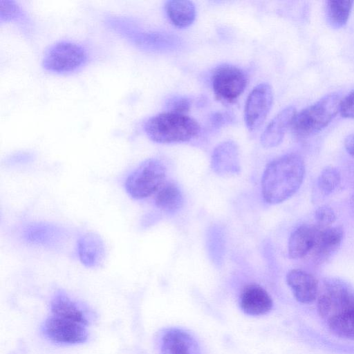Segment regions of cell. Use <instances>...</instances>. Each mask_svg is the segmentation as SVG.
<instances>
[{
    "mask_svg": "<svg viewBox=\"0 0 354 354\" xmlns=\"http://www.w3.org/2000/svg\"><path fill=\"white\" fill-rule=\"evenodd\" d=\"M297 113L296 109L289 106L279 112L270 122L261 136V143L266 148L278 146L286 132L290 128L292 120Z\"/></svg>",
    "mask_w": 354,
    "mask_h": 354,
    "instance_id": "obj_18",
    "label": "cell"
},
{
    "mask_svg": "<svg viewBox=\"0 0 354 354\" xmlns=\"http://www.w3.org/2000/svg\"><path fill=\"white\" fill-rule=\"evenodd\" d=\"M344 147L350 155L354 156V133L348 135L345 138Z\"/></svg>",
    "mask_w": 354,
    "mask_h": 354,
    "instance_id": "obj_29",
    "label": "cell"
},
{
    "mask_svg": "<svg viewBox=\"0 0 354 354\" xmlns=\"http://www.w3.org/2000/svg\"><path fill=\"white\" fill-rule=\"evenodd\" d=\"M22 236L30 245L57 249L62 246L68 234L66 230L58 225L37 222L27 225L23 230Z\"/></svg>",
    "mask_w": 354,
    "mask_h": 354,
    "instance_id": "obj_10",
    "label": "cell"
},
{
    "mask_svg": "<svg viewBox=\"0 0 354 354\" xmlns=\"http://www.w3.org/2000/svg\"><path fill=\"white\" fill-rule=\"evenodd\" d=\"M212 170L220 176H230L240 171L239 153L232 140L224 141L213 151L211 159Z\"/></svg>",
    "mask_w": 354,
    "mask_h": 354,
    "instance_id": "obj_14",
    "label": "cell"
},
{
    "mask_svg": "<svg viewBox=\"0 0 354 354\" xmlns=\"http://www.w3.org/2000/svg\"><path fill=\"white\" fill-rule=\"evenodd\" d=\"M53 315L87 326L94 315L85 305L73 299L65 292L57 291L50 301Z\"/></svg>",
    "mask_w": 354,
    "mask_h": 354,
    "instance_id": "obj_12",
    "label": "cell"
},
{
    "mask_svg": "<svg viewBox=\"0 0 354 354\" xmlns=\"http://www.w3.org/2000/svg\"><path fill=\"white\" fill-rule=\"evenodd\" d=\"M77 253L84 266L97 268L105 259V244L99 235L87 232L81 235L77 241Z\"/></svg>",
    "mask_w": 354,
    "mask_h": 354,
    "instance_id": "obj_17",
    "label": "cell"
},
{
    "mask_svg": "<svg viewBox=\"0 0 354 354\" xmlns=\"http://www.w3.org/2000/svg\"><path fill=\"white\" fill-rule=\"evenodd\" d=\"M339 113L344 118L354 119V90L342 100Z\"/></svg>",
    "mask_w": 354,
    "mask_h": 354,
    "instance_id": "obj_28",
    "label": "cell"
},
{
    "mask_svg": "<svg viewBox=\"0 0 354 354\" xmlns=\"http://www.w3.org/2000/svg\"><path fill=\"white\" fill-rule=\"evenodd\" d=\"M343 236L344 230L339 226H317L314 245L310 254L319 262L326 260L339 247Z\"/></svg>",
    "mask_w": 354,
    "mask_h": 354,
    "instance_id": "obj_16",
    "label": "cell"
},
{
    "mask_svg": "<svg viewBox=\"0 0 354 354\" xmlns=\"http://www.w3.org/2000/svg\"><path fill=\"white\" fill-rule=\"evenodd\" d=\"M169 111L185 114L190 108L189 100L184 97H174L167 103Z\"/></svg>",
    "mask_w": 354,
    "mask_h": 354,
    "instance_id": "obj_27",
    "label": "cell"
},
{
    "mask_svg": "<svg viewBox=\"0 0 354 354\" xmlns=\"http://www.w3.org/2000/svg\"><path fill=\"white\" fill-rule=\"evenodd\" d=\"M86 326L52 315L41 326V333L49 341L61 345H73L87 341Z\"/></svg>",
    "mask_w": 354,
    "mask_h": 354,
    "instance_id": "obj_8",
    "label": "cell"
},
{
    "mask_svg": "<svg viewBox=\"0 0 354 354\" xmlns=\"http://www.w3.org/2000/svg\"><path fill=\"white\" fill-rule=\"evenodd\" d=\"M286 282L295 298L300 303H312L318 297V282L306 271L299 269L290 270L286 274Z\"/></svg>",
    "mask_w": 354,
    "mask_h": 354,
    "instance_id": "obj_15",
    "label": "cell"
},
{
    "mask_svg": "<svg viewBox=\"0 0 354 354\" xmlns=\"http://www.w3.org/2000/svg\"><path fill=\"white\" fill-rule=\"evenodd\" d=\"M342 100L339 94L330 93L297 112L290 128L292 134L306 138L320 132L339 113Z\"/></svg>",
    "mask_w": 354,
    "mask_h": 354,
    "instance_id": "obj_3",
    "label": "cell"
},
{
    "mask_svg": "<svg viewBox=\"0 0 354 354\" xmlns=\"http://www.w3.org/2000/svg\"><path fill=\"white\" fill-rule=\"evenodd\" d=\"M316 227L303 225L294 230L288 244V255L291 259H300L310 254L315 241Z\"/></svg>",
    "mask_w": 354,
    "mask_h": 354,
    "instance_id": "obj_19",
    "label": "cell"
},
{
    "mask_svg": "<svg viewBox=\"0 0 354 354\" xmlns=\"http://www.w3.org/2000/svg\"><path fill=\"white\" fill-rule=\"evenodd\" d=\"M26 19V13L15 1L0 0V21H19Z\"/></svg>",
    "mask_w": 354,
    "mask_h": 354,
    "instance_id": "obj_25",
    "label": "cell"
},
{
    "mask_svg": "<svg viewBox=\"0 0 354 354\" xmlns=\"http://www.w3.org/2000/svg\"><path fill=\"white\" fill-rule=\"evenodd\" d=\"M159 348L160 354H201L196 339L178 328H167L160 333Z\"/></svg>",
    "mask_w": 354,
    "mask_h": 354,
    "instance_id": "obj_11",
    "label": "cell"
},
{
    "mask_svg": "<svg viewBox=\"0 0 354 354\" xmlns=\"http://www.w3.org/2000/svg\"><path fill=\"white\" fill-rule=\"evenodd\" d=\"M315 218L319 226L328 227L336 220L333 209L328 205L319 207L315 213Z\"/></svg>",
    "mask_w": 354,
    "mask_h": 354,
    "instance_id": "obj_26",
    "label": "cell"
},
{
    "mask_svg": "<svg viewBox=\"0 0 354 354\" xmlns=\"http://www.w3.org/2000/svg\"><path fill=\"white\" fill-rule=\"evenodd\" d=\"M211 82L214 94L218 99L234 102L244 91L248 78L245 72L231 64H222L212 72Z\"/></svg>",
    "mask_w": 354,
    "mask_h": 354,
    "instance_id": "obj_7",
    "label": "cell"
},
{
    "mask_svg": "<svg viewBox=\"0 0 354 354\" xmlns=\"http://www.w3.org/2000/svg\"><path fill=\"white\" fill-rule=\"evenodd\" d=\"M273 102V91L267 83L257 85L250 93L244 109V120L250 131L259 129L266 120Z\"/></svg>",
    "mask_w": 354,
    "mask_h": 354,
    "instance_id": "obj_9",
    "label": "cell"
},
{
    "mask_svg": "<svg viewBox=\"0 0 354 354\" xmlns=\"http://www.w3.org/2000/svg\"><path fill=\"white\" fill-rule=\"evenodd\" d=\"M328 328L335 335L354 340V308L328 323Z\"/></svg>",
    "mask_w": 354,
    "mask_h": 354,
    "instance_id": "obj_23",
    "label": "cell"
},
{
    "mask_svg": "<svg viewBox=\"0 0 354 354\" xmlns=\"http://www.w3.org/2000/svg\"><path fill=\"white\" fill-rule=\"evenodd\" d=\"M155 194L156 206L165 212H176L183 205L184 197L182 191L173 182H165Z\"/></svg>",
    "mask_w": 354,
    "mask_h": 354,
    "instance_id": "obj_21",
    "label": "cell"
},
{
    "mask_svg": "<svg viewBox=\"0 0 354 354\" xmlns=\"http://www.w3.org/2000/svg\"><path fill=\"white\" fill-rule=\"evenodd\" d=\"M305 175V164L296 153H288L271 161L261 178V194L269 204L281 203L299 189Z\"/></svg>",
    "mask_w": 354,
    "mask_h": 354,
    "instance_id": "obj_1",
    "label": "cell"
},
{
    "mask_svg": "<svg viewBox=\"0 0 354 354\" xmlns=\"http://www.w3.org/2000/svg\"><path fill=\"white\" fill-rule=\"evenodd\" d=\"M167 169L158 158L142 162L126 177L124 187L134 200H142L156 194L165 183Z\"/></svg>",
    "mask_w": 354,
    "mask_h": 354,
    "instance_id": "obj_4",
    "label": "cell"
},
{
    "mask_svg": "<svg viewBox=\"0 0 354 354\" xmlns=\"http://www.w3.org/2000/svg\"><path fill=\"white\" fill-rule=\"evenodd\" d=\"M354 308V289L337 279L327 281L317 297V311L327 323Z\"/></svg>",
    "mask_w": 354,
    "mask_h": 354,
    "instance_id": "obj_6",
    "label": "cell"
},
{
    "mask_svg": "<svg viewBox=\"0 0 354 354\" xmlns=\"http://www.w3.org/2000/svg\"><path fill=\"white\" fill-rule=\"evenodd\" d=\"M165 10L171 23L178 28L188 27L196 19L195 5L190 1H167L165 4Z\"/></svg>",
    "mask_w": 354,
    "mask_h": 354,
    "instance_id": "obj_20",
    "label": "cell"
},
{
    "mask_svg": "<svg viewBox=\"0 0 354 354\" xmlns=\"http://www.w3.org/2000/svg\"><path fill=\"white\" fill-rule=\"evenodd\" d=\"M353 1H328L326 5L327 19L330 26L335 28L344 26L349 18Z\"/></svg>",
    "mask_w": 354,
    "mask_h": 354,
    "instance_id": "obj_22",
    "label": "cell"
},
{
    "mask_svg": "<svg viewBox=\"0 0 354 354\" xmlns=\"http://www.w3.org/2000/svg\"><path fill=\"white\" fill-rule=\"evenodd\" d=\"M341 175L339 170L333 167L328 166L324 168L318 178V187L324 195L331 194L339 185Z\"/></svg>",
    "mask_w": 354,
    "mask_h": 354,
    "instance_id": "obj_24",
    "label": "cell"
},
{
    "mask_svg": "<svg viewBox=\"0 0 354 354\" xmlns=\"http://www.w3.org/2000/svg\"><path fill=\"white\" fill-rule=\"evenodd\" d=\"M147 137L157 143L187 142L200 131L197 121L186 114L167 111L149 118L143 124Z\"/></svg>",
    "mask_w": 354,
    "mask_h": 354,
    "instance_id": "obj_2",
    "label": "cell"
},
{
    "mask_svg": "<svg viewBox=\"0 0 354 354\" xmlns=\"http://www.w3.org/2000/svg\"><path fill=\"white\" fill-rule=\"evenodd\" d=\"M87 60L88 53L82 45L62 40L52 44L45 51L42 66L48 72L64 74L79 70Z\"/></svg>",
    "mask_w": 354,
    "mask_h": 354,
    "instance_id": "obj_5",
    "label": "cell"
},
{
    "mask_svg": "<svg viewBox=\"0 0 354 354\" xmlns=\"http://www.w3.org/2000/svg\"><path fill=\"white\" fill-rule=\"evenodd\" d=\"M241 310L248 315L261 316L268 313L272 308L273 301L269 293L257 283L245 286L239 297Z\"/></svg>",
    "mask_w": 354,
    "mask_h": 354,
    "instance_id": "obj_13",
    "label": "cell"
}]
</instances>
